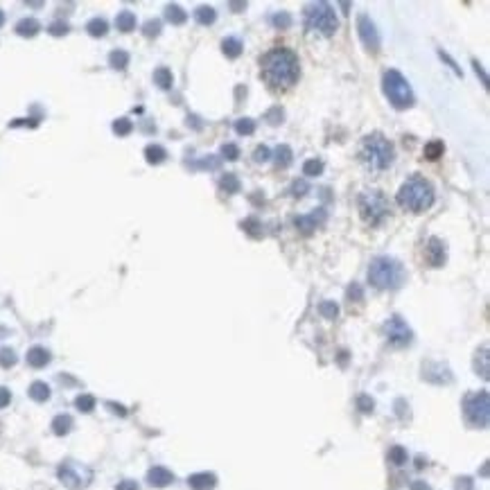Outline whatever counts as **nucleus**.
<instances>
[{
    "label": "nucleus",
    "mask_w": 490,
    "mask_h": 490,
    "mask_svg": "<svg viewBox=\"0 0 490 490\" xmlns=\"http://www.w3.org/2000/svg\"><path fill=\"white\" fill-rule=\"evenodd\" d=\"M298 57L287 47H274L263 59V77L271 86H291L300 75Z\"/></svg>",
    "instance_id": "f257e3e1"
},
{
    "label": "nucleus",
    "mask_w": 490,
    "mask_h": 490,
    "mask_svg": "<svg viewBox=\"0 0 490 490\" xmlns=\"http://www.w3.org/2000/svg\"><path fill=\"white\" fill-rule=\"evenodd\" d=\"M434 199H436L434 186L425 177H421V174L409 177L398 192V203L411 212H425L427 208H432Z\"/></svg>",
    "instance_id": "f03ea898"
},
{
    "label": "nucleus",
    "mask_w": 490,
    "mask_h": 490,
    "mask_svg": "<svg viewBox=\"0 0 490 490\" xmlns=\"http://www.w3.org/2000/svg\"><path fill=\"white\" fill-rule=\"evenodd\" d=\"M359 161L366 165L370 172H382L393 163L395 149L389 142V138H384L382 133H368L366 138L359 142Z\"/></svg>",
    "instance_id": "7ed1b4c3"
},
{
    "label": "nucleus",
    "mask_w": 490,
    "mask_h": 490,
    "mask_svg": "<svg viewBox=\"0 0 490 490\" xmlns=\"http://www.w3.org/2000/svg\"><path fill=\"white\" fill-rule=\"evenodd\" d=\"M407 280V271L402 267L400 260L389 258V256H379L375 260H370L368 267V282L377 289H398Z\"/></svg>",
    "instance_id": "20e7f679"
},
{
    "label": "nucleus",
    "mask_w": 490,
    "mask_h": 490,
    "mask_svg": "<svg viewBox=\"0 0 490 490\" xmlns=\"http://www.w3.org/2000/svg\"><path fill=\"white\" fill-rule=\"evenodd\" d=\"M357 205L361 219L370 226H379L391 212V203L382 190H364L357 199Z\"/></svg>",
    "instance_id": "39448f33"
},
{
    "label": "nucleus",
    "mask_w": 490,
    "mask_h": 490,
    "mask_svg": "<svg viewBox=\"0 0 490 490\" xmlns=\"http://www.w3.org/2000/svg\"><path fill=\"white\" fill-rule=\"evenodd\" d=\"M305 27L319 36H332L339 27L335 7L328 3H312L305 7Z\"/></svg>",
    "instance_id": "423d86ee"
},
{
    "label": "nucleus",
    "mask_w": 490,
    "mask_h": 490,
    "mask_svg": "<svg viewBox=\"0 0 490 490\" xmlns=\"http://www.w3.org/2000/svg\"><path fill=\"white\" fill-rule=\"evenodd\" d=\"M382 89H384V95L389 98V102L400 111L405 109H411L414 107V91H411L409 82L405 79V75L398 73V70H386L384 73V79H382Z\"/></svg>",
    "instance_id": "0eeeda50"
},
{
    "label": "nucleus",
    "mask_w": 490,
    "mask_h": 490,
    "mask_svg": "<svg viewBox=\"0 0 490 490\" xmlns=\"http://www.w3.org/2000/svg\"><path fill=\"white\" fill-rule=\"evenodd\" d=\"M463 416L468 421L470 427H479V430H486L488 418H490V398L488 391L470 393L468 398L463 400Z\"/></svg>",
    "instance_id": "6e6552de"
},
{
    "label": "nucleus",
    "mask_w": 490,
    "mask_h": 490,
    "mask_svg": "<svg viewBox=\"0 0 490 490\" xmlns=\"http://www.w3.org/2000/svg\"><path fill=\"white\" fill-rule=\"evenodd\" d=\"M57 474H59L61 484L66 488H70V490H82L93 481V470L86 468V465H82V463H75V461L61 463Z\"/></svg>",
    "instance_id": "1a4fd4ad"
},
{
    "label": "nucleus",
    "mask_w": 490,
    "mask_h": 490,
    "mask_svg": "<svg viewBox=\"0 0 490 490\" xmlns=\"http://www.w3.org/2000/svg\"><path fill=\"white\" fill-rule=\"evenodd\" d=\"M384 335L389 339V344L398 348L409 346L411 339H414V332H411V328L407 326V321L402 319V316H391V319L384 323Z\"/></svg>",
    "instance_id": "9d476101"
},
{
    "label": "nucleus",
    "mask_w": 490,
    "mask_h": 490,
    "mask_svg": "<svg viewBox=\"0 0 490 490\" xmlns=\"http://www.w3.org/2000/svg\"><path fill=\"white\" fill-rule=\"evenodd\" d=\"M357 32H359V38H361V43L368 47L370 52H377L379 50V45H382V41H379V34H377V30H375V23L368 19V16H359L357 19Z\"/></svg>",
    "instance_id": "9b49d317"
},
{
    "label": "nucleus",
    "mask_w": 490,
    "mask_h": 490,
    "mask_svg": "<svg viewBox=\"0 0 490 490\" xmlns=\"http://www.w3.org/2000/svg\"><path fill=\"white\" fill-rule=\"evenodd\" d=\"M427 263L432 267H443L447 260V249H445V242L441 240V237H430V242H427Z\"/></svg>",
    "instance_id": "f8f14e48"
},
{
    "label": "nucleus",
    "mask_w": 490,
    "mask_h": 490,
    "mask_svg": "<svg viewBox=\"0 0 490 490\" xmlns=\"http://www.w3.org/2000/svg\"><path fill=\"white\" fill-rule=\"evenodd\" d=\"M326 219H328L326 210H323V208H316V210L310 212V215H300V217H296V219H294V224H296V228H300V231H303V233H312L314 228H321L323 224H326Z\"/></svg>",
    "instance_id": "ddd939ff"
},
{
    "label": "nucleus",
    "mask_w": 490,
    "mask_h": 490,
    "mask_svg": "<svg viewBox=\"0 0 490 490\" xmlns=\"http://www.w3.org/2000/svg\"><path fill=\"white\" fill-rule=\"evenodd\" d=\"M188 486L192 490H212L217 486V477L212 472H194L188 477Z\"/></svg>",
    "instance_id": "4468645a"
},
{
    "label": "nucleus",
    "mask_w": 490,
    "mask_h": 490,
    "mask_svg": "<svg viewBox=\"0 0 490 490\" xmlns=\"http://www.w3.org/2000/svg\"><path fill=\"white\" fill-rule=\"evenodd\" d=\"M147 481H149V486H154V488H165L174 481V474L168 468H163V465H154V468L147 472Z\"/></svg>",
    "instance_id": "2eb2a0df"
},
{
    "label": "nucleus",
    "mask_w": 490,
    "mask_h": 490,
    "mask_svg": "<svg viewBox=\"0 0 490 490\" xmlns=\"http://www.w3.org/2000/svg\"><path fill=\"white\" fill-rule=\"evenodd\" d=\"M27 364L32 368H43V366L50 364V353H47L45 348H41V346L30 348L27 350Z\"/></svg>",
    "instance_id": "dca6fc26"
},
{
    "label": "nucleus",
    "mask_w": 490,
    "mask_h": 490,
    "mask_svg": "<svg viewBox=\"0 0 490 490\" xmlns=\"http://www.w3.org/2000/svg\"><path fill=\"white\" fill-rule=\"evenodd\" d=\"M38 30H41V23L36 19H23L16 23V34L23 36V38H32L38 34Z\"/></svg>",
    "instance_id": "f3484780"
},
{
    "label": "nucleus",
    "mask_w": 490,
    "mask_h": 490,
    "mask_svg": "<svg viewBox=\"0 0 490 490\" xmlns=\"http://www.w3.org/2000/svg\"><path fill=\"white\" fill-rule=\"evenodd\" d=\"M221 50H224V54H226L228 59H237V57L242 54L244 45H242L240 38L228 36V38H224V41H221Z\"/></svg>",
    "instance_id": "a211bd4d"
},
{
    "label": "nucleus",
    "mask_w": 490,
    "mask_h": 490,
    "mask_svg": "<svg viewBox=\"0 0 490 490\" xmlns=\"http://www.w3.org/2000/svg\"><path fill=\"white\" fill-rule=\"evenodd\" d=\"M154 84L158 86V89H163V91H168L172 89V84H174V77H172V70L170 68H156L154 70Z\"/></svg>",
    "instance_id": "6ab92c4d"
},
{
    "label": "nucleus",
    "mask_w": 490,
    "mask_h": 490,
    "mask_svg": "<svg viewBox=\"0 0 490 490\" xmlns=\"http://www.w3.org/2000/svg\"><path fill=\"white\" fill-rule=\"evenodd\" d=\"M70 430H73V418H70L68 414H59L52 421V432L57 434V436H66Z\"/></svg>",
    "instance_id": "aec40b11"
},
{
    "label": "nucleus",
    "mask_w": 490,
    "mask_h": 490,
    "mask_svg": "<svg viewBox=\"0 0 490 490\" xmlns=\"http://www.w3.org/2000/svg\"><path fill=\"white\" fill-rule=\"evenodd\" d=\"M145 158L149 165H161L165 158H168V152H165V147H161V145H147Z\"/></svg>",
    "instance_id": "412c9836"
},
{
    "label": "nucleus",
    "mask_w": 490,
    "mask_h": 490,
    "mask_svg": "<svg viewBox=\"0 0 490 490\" xmlns=\"http://www.w3.org/2000/svg\"><path fill=\"white\" fill-rule=\"evenodd\" d=\"M27 393L34 402H45L47 398H50V386H47L45 382H32Z\"/></svg>",
    "instance_id": "4be33fe9"
},
{
    "label": "nucleus",
    "mask_w": 490,
    "mask_h": 490,
    "mask_svg": "<svg viewBox=\"0 0 490 490\" xmlns=\"http://www.w3.org/2000/svg\"><path fill=\"white\" fill-rule=\"evenodd\" d=\"M194 19H197L199 25H212L215 19H217V12L212 10V7H208V5H201V7H197Z\"/></svg>",
    "instance_id": "5701e85b"
},
{
    "label": "nucleus",
    "mask_w": 490,
    "mask_h": 490,
    "mask_svg": "<svg viewBox=\"0 0 490 490\" xmlns=\"http://www.w3.org/2000/svg\"><path fill=\"white\" fill-rule=\"evenodd\" d=\"M165 19H168L172 25H183V23L188 21V14L181 10L179 5H168L165 7Z\"/></svg>",
    "instance_id": "b1692460"
},
{
    "label": "nucleus",
    "mask_w": 490,
    "mask_h": 490,
    "mask_svg": "<svg viewBox=\"0 0 490 490\" xmlns=\"http://www.w3.org/2000/svg\"><path fill=\"white\" fill-rule=\"evenodd\" d=\"M115 27L120 30V32H131L133 27H136V16H133V12H120L115 16Z\"/></svg>",
    "instance_id": "393cba45"
},
{
    "label": "nucleus",
    "mask_w": 490,
    "mask_h": 490,
    "mask_svg": "<svg viewBox=\"0 0 490 490\" xmlns=\"http://www.w3.org/2000/svg\"><path fill=\"white\" fill-rule=\"evenodd\" d=\"M86 32H89V34L95 36V38H102L109 32V23L104 19H91L89 23H86Z\"/></svg>",
    "instance_id": "a878e982"
},
{
    "label": "nucleus",
    "mask_w": 490,
    "mask_h": 490,
    "mask_svg": "<svg viewBox=\"0 0 490 490\" xmlns=\"http://www.w3.org/2000/svg\"><path fill=\"white\" fill-rule=\"evenodd\" d=\"M291 156H294V152H291L289 145H278L276 147V152H274V161H276L278 168H287V165L291 163Z\"/></svg>",
    "instance_id": "bb28decb"
},
{
    "label": "nucleus",
    "mask_w": 490,
    "mask_h": 490,
    "mask_svg": "<svg viewBox=\"0 0 490 490\" xmlns=\"http://www.w3.org/2000/svg\"><path fill=\"white\" fill-rule=\"evenodd\" d=\"M109 66L115 68V70H124L126 66H129V52L113 50V52L109 54Z\"/></svg>",
    "instance_id": "cd10ccee"
},
{
    "label": "nucleus",
    "mask_w": 490,
    "mask_h": 490,
    "mask_svg": "<svg viewBox=\"0 0 490 490\" xmlns=\"http://www.w3.org/2000/svg\"><path fill=\"white\" fill-rule=\"evenodd\" d=\"M474 368H477V373H479L481 377L488 379L490 368H488V348H486V346L477 353V359H474Z\"/></svg>",
    "instance_id": "c85d7f7f"
},
{
    "label": "nucleus",
    "mask_w": 490,
    "mask_h": 490,
    "mask_svg": "<svg viewBox=\"0 0 490 490\" xmlns=\"http://www.w3.org/2000/svg\"><path fill=\"white\" fill-rule=\"evenodd\" d=\"M443 152H445V145H443L441 140H432V142H427L425 149H423L425 158H430V161H436V158H441Z\"/></svg>",
    "instance_id": "c756f323"
},
{
    "label": "nucleus",
    "mask_w": 490,
    "mask_h": 490,
    "mask_svg": "<svg viewBox=\"0 0 490 490\" xmlns=\"http://www.w3.org/2000/svg\"><path fill=\"white\" fill-rule=\"evenodd\" d=\"M269 23L276 27V30H289L291 27V16L287 12H276L269 16Z\"/></svg>",
    "instance_id": "7c9ffc66"
},
{
    "label": "nucleus",
    "mask_w": 490,
    "mask_h": 490,
    "mask_svg": "<svg viewBox=\"0 0 490 490\" xmlns=\"http://www.w3.org/2000/svg\"><path fill=\"white\" fill-rule=\"evenodd\" d=\"M75 407L82 411V414H91V411L95 409V398L89 393H82V395H77V400H75Z\"/></svg>",
    "instance_id": "2f4dec72"
},
{
    "label": "nucleus",
    "mask_w": 490,
    "mask_h": 490,
    "mask_svg": "<svg viewBox=\"0 0 490 490\" xmlns=\"http://www.w3.org/2000/svg\"><path fill=\"white\" fill-rule=\"evenodd\" d=\"M235 131L240 133V136H251V133L256 131V122H253L251 118H240V120H235Z\"/></svg>",
    "instance_id": "473e14b6"
},
{
    "label": "nucleus",
    "mask_w": 490,
    "mask_h": 490,
    "mask_svg": "<svg viewBox=\"0 0 490 490\" xmlns=\"http://www.w3.org/2000/svg\"><path fill=\"white\" fill-rule=\"evenodd\" d=\"M319 312H321L323 319H337L339 305L335 303V300H323V303L319 305Z\"/></svg>",
    "instance_id": "72a5a7b5"
},
{
    "label": "nucleus",
    "mask_w": 490,
    "mask_h": 490,
    "mask_svg": "<svg viewBox=\"0 0 490 490\" xmlns=\"http://www.w3.org/2000/svg\"><path fill=\"white\" fill-rule=\"evenodd\" d=\"M389 461L393 465H405L407 463V449L405 447H400V445H393L389 449Z\"/></svg>",
    "instance_id": "f704fd0d"
},
{
    "label": "nucleus",
    "mask_w": 490,
    "mask_h": 490,
    "mask_svg": "<svg viewBox=\"0 0 490 490\" xmlns=\"http://www.w3.org/2000/svg\"><path fill=\"white\" fill-rule=\"evenodd\" d=\"M303 174L305 177H319V174H323V163L316 161V158H310V161L303 163Z\"/></svg>",
    "instance_id": "c9c22d12"
},
{
    "label": "nucleus",
    "mask_w": 490,
    "mask_h": 490,
    "mask_svg": "<svg viewBox=\"0 0 490 490\" xmlns=\"http://www.w3.org/2000/svg\"><path fill=\"white\" fill-rule=\"evenodd\" d=\"M219 186L224 188L226 192H231V194L240 192V179H237L235 174H226V177L219 181Z\"/></svg>",
    "instance_id": "e433bc0d"
},
{
    "label": "nucleus",
    "mask_w": 490,
    "mask_h": 490,
    "mask_svg": "<svg viewBox=\"0 0 490 490\" xmlns=\"http://www.w3.org/2000/svg\"><path fill=\"white\" fill-rule=\"evenodd\" d=\"M113 131L118 133V136H129V133L133 131V122L126 120V118H118V120L113 122Z\"/></svg>",
    "instance_id": "4c0bfd02"
},
{
    "label": "nucleus",
    "mask_w": 490,
    "mask_h": 490,
    "mask_svg": "<svg viewBox=\"0 0 490 490\" xmlns=\"http://www.w3.org/2000/svg\"><path fill=\"white\" fill-rule=\"evenodd\" d=\"M16 353L12 350V348H0V366L3 368H12L14 364H16Z\"/></svg>",
    "instance_id": "58836bf2"
},
{
    "label": "nucleus",
    "mask_w": 490,
    "mask_h": 490,
    "mask_svg": "<svg viewBox=\"0 0 490 490\" xmlns=\"http://www.w3.org/2000/svg\"><path fill=\"white\" fill-rule=\"evenodd\" d=\"M219 158L217 156H208V158H203V161H197V163H190L192 168H208V170H217L219 168Z\"/></svg>",
    "instance_id": "ea45409f"
},
{
    "label": "nucleus",
    "mask_w": 490,
    "mask_h": 490,
    "mask_svg": "<svg viewBox=\"0 0 490 490\" xmlns=\"http://www.w3.org/2000/svg\"><path fill=\"white\" fill-rule=\"evenodd\" d=\"M221 154H224V158H228V161H237V158H240V147L233 145V142H226V145L221 147Z\"/></svg>",
    "instance_id": "a19ab883"
},
{
    "label": "nucleus",
    "mask_w": 490,
    "mask_h": 490,
    "mask_svg": "<svg viewBox=\"0 0 490 490\" xmlns=\"http://www.w3.org/2000/svg\"><path fill=\"white\" fill-rule=\"evenodd\" d=\"M68 23H61V21H57V23H50V27H47V32H50L52 36H66L68 34Z\"/></svg>",
    "instance_id": "79ce46f5"
},
{
    "label": "nucleus",
    "mask_w": 490,
    "mask_h": 490,
    "mask_svg": "<svg viewBox=\"0 0 490 490\" xmlns=\"http://www.w3.org/2000/svg\"><path fill=\"white\" fill-rule=\"evenodd\" d=\"M357 407H359V411H364V414H370V411H373V407H375V402H373V398H370V395H359L357 398Z\"/></svg>",
    "instance_id": "37998d69"
},
{
    "label": "nucleus",
    "mask_w": 490,
    "mask_h": 490,
    "mask_svg": "<svg viewBox=\"0 0 490 490\" xmlns=\"http://www.w3.org/2000/svg\"><path fill=\"white\" fill-rule=\"evenodd\" d=\"M145 36L147 38H156L158 34H161V21H149V23H145Z\"/></svg>",
    "instance_id": "c03bdc74"
},
{
    "label": "nucleus",
    "mask_w": 490,
    "mask_h": 490,
    "mask_svg": "<svg viewBox=\"0 0 490 490\" xmlns=\"http://www.w3.org/2000/svg\"><path fill=\"white\" fill-rule=\"evenodd\" d=\"M269 158H271V152H269L267 145L256 147V152H253V161H256V163H267Z\"/></svg>",
    "instance_id": "a18cd8bd"
},
{
    "label": "nucleus",
    "mask_w": 490,
    "mask_h": 490,
    "mask_svg": "<svg viewBox=\"0 0 490 490\" xmlns=\"http://www.w3.org/2000/svg\"><path fill=\"white\" fill-rule=\"evenodd\" d=\"M348 300H355V303H359V300H364V291H361V287L357 282H353L350 287H348Z\"/></svg>",
    "instance_id": "49530a36"
},
{
    "label": "nucleus",
    "mask_w": 490,
    "mask_h": 490,
    "mask_svg": "<svg viewBox=\"0 0 490 490\" xmlns=\"http://www.w3.org/2000/svg\"><path fill=\"white\" fill-rule=\"evenodd\" d=\"M282 118H285V113H282L280 107H274L271 111H267V120L271 122V124H280Z\"/></svg>",
    "instance_id": "de8ad7c7"
},
{
    "label": "nucleus",
    "mask_w": 490,
    "mask_h": 490,
    "mask_svg": "<svg viewBox=\"0 0 490 490\" xmlns=\"http://www.w3.org/2000/svg\"><path fill=\"white\" fill-rule=\"evenodd\" d=\"M307 190H310V186H307L305 181H294V183H291V194L294 197H303Z\"/></svg>",
    "instance_id": "09e8293b"
},
{
    "label": "nucleus",
    "mask_w": 490,
    "mask_h": 490,
    "mask_svg": "<svg viewBox=\"0 0 490 490\" xmlns=\"http://www.w3.org/2000/svg\"><path fill=\"white\" fill-rule=\"evenodd\" d=\"M10 402H12V391L5 389V386H0V409H5Z\"/></svg>",
    "instance_id": "8fccbe9b"
},
{
    "label": "nucleus",
    "mask_w": 490,
    "mask_h": 490,
    "mask_svg": "<svg viewBox=\"0 0 490 490\" xmlns=\"http://www.w3.org/2000/svg\"><path fill=\"white\" fill-rule=\"evenodd\" d=\"M242 226H244V231H247V233H251V235H256V237L260 235V233L256 231V226H260V224H258V219H247V221H244V224H242Z\"/></svg>",
    "instance_id": "3c124183"
},
{
    "label": "nucleus",
    "mask_w": 490,
    "mask_h": 490,
    "mask_svg": "<svg viewBox=\"0 0 490 490\" xmlns=\"http://www.w3.org/2000/svg\"><path fill=\"white\" fill-rule=\"evenodd\" d=\"M438 54H441V57H443V59H445V61L449 63V66H452V70H454V73H456L458 77H463V73H461V68H458V66H456V61H454L452 57H449V54H447V52H443V50H441Z\"/></svg>",
    "instance_id": "603ef678"
},
{
    "label": "nucleus",
    "mask_w": 490,
    "mask_h": 490,
    "mask_svg": "<svg viewBox=\"0 0 490 490\" xmlns=\"http://www.w3.org/2000/svg\"><path fill=\"white\" fill-rule=\"evenodd\" d=\"M115 490H138V484L131 479H126V481H120V484L115 486Z\"/></svg>",
    "instance_id": "864d4df0"
},
{
    "label": "nucleus",
    "mask_w": 490,
    "mask_h": 490,
    "mask_svg": "<svg viewBox=\"0 0 490 490\" xmlns=\"http://www.w3.org/2000/svg\"><path fill=\"white\" fill-rule=\"evenodd\" d=\"M472 66H474V70H477V75H481V82H484V86H486V84H488V77H486V73H484V68H481L477 61H474Z\"/></svg>",
    "instance_id": "5fc2aeb1"
},
{
    "label": "nucleus",
    "mask_w": 490,
    "mask_h": 490,
    "mask_svg": "<svg viewBox=\"0 0 490 490\" xmlns=\"http://www.w3.org/2000/svg\"><path fill=\"white\" fill-rule=\"evenodd\" d=\"M411 490H430V486H427L425 481H414V484H411Z\"/></svg>",
    "instance_id": "6e6d98bb"
},
{
    "label": "nucleus",
    "mask_w": 490,
    "mask_h": 490,
    "mask_svg": "<svg viewBox=\"0 0 490 490\" xmlns=\"http://www.w3.org/2000/svg\"><path fill=\"white\" fill-rule=\"evenodd\" d=\"M109 409H113V411H118V414H120V416H126V411H124V407H120V405H115V402H109Z\"/></svg>",
    "instance_id": "4d7b16f0"
},
{
    "label": "nucleus",
    "mask_w": 490,
    "mask_h": 490,
    "mask_svg": "<svg viewBox=\"0 0 490 490\" xmlns=\"http://www.w3.org/2000/svg\"><path fill=\"white\" fill-rule=\"evenodd\" d=\"M247 3H231V10H244Z\"/></svg>",
    "instance_id": "13d9d810"
},
{
    "label": "nucleus",
    "mask_w": 490,
    "mask_h": 490,
    "mask_svg": "<svg viewBox=\"0 0 490 490\" xmlns=\"http://www.w3.org/2000/svg\"><path fill=\"white\" fill-rule=\"evenodd\" d=\"M3 23H5V14H3V10H0V27H3Z\"/></svg>",
    "instance_id": "bf43d9fd"
}]
</instances>
